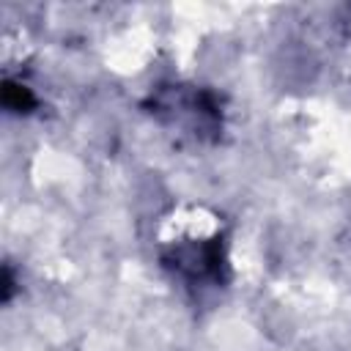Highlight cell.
Here are the masks:
<instances>
[{
	"label": "cell",
	"mask_w": 351,
	"mask_h": 351,
	"mask_svg": "<svg viewBox=\"0 0 351 351\" xmlns=\"http://www.w3.org/2000/svg\"><path fill=\"white\" fill-rule=\"evenodd\" d=\"M38 104L36 93L25 85V82H16V80H5L3 82V107L14 115H27L33 112Z\"/></svg>",
	"instance_id": "3"
},
{
	"label": "cell",
	"mask_w": 351,
	"mask_h": 351,
	"mask_svg": "<svg viewBox=\"0 0 351 351\" xmlns=\"http://www.w3.org/2000/svg\"><path fill=\"white\" fill-rule=\"evenodd\" d=\"M154 110L162 115H173L176 123H181V118H189L192 121V134L203 137L206 132H217L222 126V112H219V101L211 90L206 88H192V90H184V88H165L156 93L154 99Z\"/></svg>",
	"instance_id": "2"
},
{
	"label": "cell",
	"mask_w": 351,
	"mask_h": 351,
	"mask_svg": "<svg viewBox=\"0 0 351 351\" xmlns=\"http://www.w3.org/2000/svg\"><path fill=\"white\" fill-rule=\"evenodd\" d=\"M165 266L173 269L178 277H184L186 282L197 285V282H222L225 274V244L219 236L208 239V241H189V244H173L165 255H162Z\"/></svg>",
	"instance_id": "1"
}]
</instances>
